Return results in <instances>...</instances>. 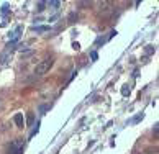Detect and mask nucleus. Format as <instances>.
<instances>
[{"mask_svg":"<svg viewBox=\"0 0 159 154\" xmlns=\"http://www.w3.org/2000/svg\"><path fill=\"white\" fill-rule=\"evenodd\" d=\"M33 121H34V115H33L31 111H30V113L26 115V125H28V126H30V125H33Z\"/></svg>","mask_w":159,"mask_h":154,"instance_id":"obj_5","label":"nucleus"},{"mask_svg":"<svg viewBox=\"0 0 159 154\" xmlns=\"http://www.w3.org/2000/svg\"><path fill=\"white\" fill-rule=\"evenodd\" d=\"M7 59H8V54L5 52V54L0 56V64H5V62H7Z\"/></svg>","mask_w":159,"mask_h":154,"instance_id":"obj_6","label":"nucleus"},{"mask_svg":"<svg viewBox=\"0 0 159 154\" xmlns=\"http://www.w3.org/2000/svg\"><path fill=\"white\" fill-rule=\"evenodd\" d=\"M13 121L16 123V126H18V128H23V115L21 113H16L13 116Z\"/></svg>","mask_w":159,"mask_h":154,"instance_id":"obj_3","label":"nucleus"},{"mask_svg":"<svg viewBox=\"0 0 159 154\" xmlns=\"http://www.w3.org/2000/svg\"><path fill=\"white\" fill-rule=\"evenodd\" d=\"M121 92H123V95H126V93H129V88H126V85H125V88H123Z\"/></svg>","mask_w":159,"mask_h":154,"instance_id":"obj_10","label":"nucleus"},{"mask_svg":"<svg viewBox=\"0 0 159 154\" xmlns=\"http://www.w3.org/2000/svg\"><path fill=\"white\" fill-rule=\"evenodd\" d=\"M110 7H111V5L108 2H102V3H100V11H102V13H108Z\"/></svg>","mask_w":159,"mask_h":154,"instance_id":"obj_4","label":"nucleus"},{"mask_svg":"<svg viewBox=\"0 0 159 154\" xmlns=\"http://www.w3.org/2000/svg\"><path fill=\"white\" fill-rule=\"evenodd\" d=\"M133 154H139V152H133Z\"/></svg>","mask_w":159,"mask_h":154,"instance_id":"obj_11","label":"nucleus"},{"mask_svg":"<svg viewBox=\"0 0 159 154\" xmlns=\"http://www.w3.org/2000/svg\"><path fill=\"white\" fill-rule=\"evenodd\" d=\"M52 62H54L52 59H46V61L39 62L38 66H36V69H34V74H36V75H44L52 67Z\"/></svg>","mask_w":159,"mask_h":154,"instance_id":"obj_1","label":"nucleus"},{"mask_svg":"<svg viewBox=\"0 0 159 154\" xmlns=\"http://www.w3.org/2000/svg\"><path fill=\"white\" fill-rule=\"evenodd\" d=\"M44 5H46L44 2H39V3H38V11H43V10H44Z\"/></svg>","mask_w":159,"mask_h":154,"instance_id":"obj_9","label":"nucleus"},{"mask_svg":"<svg viewBox=\"0 0 159 154\" xmlns=\"http://www.w3.org/2000/svg\"><path fill=\"white\" fill-rule=\"evenodd\" d=\"M154 51H156L154 46H146V52H148V54H151V52H154Z\"/></svg>","mask_w":159,"mask_h":154,"instance_id":"obj_8","label":"nucleus"},{"mask_svg":"<svg viewBox=\"0 0 159 154\" xmlns=\"http://www.w3.org/2000/svg\"><path fill=\"white\" fill-rule=\"evenodd\" d=\"M48 5H49V7H52V8L56 10V8H57V7H59V5H61V2H49Z\"/></svg>","mask_w":159,"mask_h":154,"instance_id":"obj_7","label":"nucleus"},{"mask_svg":"<svg viewBox=\"0 0 159 154\" xmlns=\"http://www.w3.org/2000/svg\"><path fill=\"white\" fill-rule=\"evenodd\" d=\"M21 147H23V139L21 138H16L10 143V151H15L16 154L21 151Z\"/></svg>","mask_w":159,"mask_h":154,"instance_id":"obj_2","label":"nucleus"}]
</instances>
